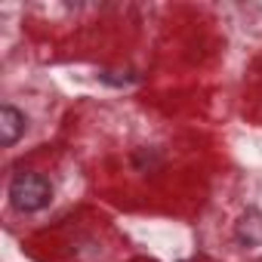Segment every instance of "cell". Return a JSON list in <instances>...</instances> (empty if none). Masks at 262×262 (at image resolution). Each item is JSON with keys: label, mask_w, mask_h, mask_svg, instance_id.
I'll use <instances>...</instances> for the list:
<instances>
[{"label": "cell", "mask_w": 262, "mask_h": 262, "mask_svg": "<svg viewBox=\"0 0 262 262\" xmlns=\"http://www.w3.org/2000/svg\"><path fill=\"white\" fill-rule=\"evenodd\" d=\"M53 201V185L47 176L22 170L10 179V204L19 213H40L43 207H50Z\"/></svg>", "instance_id": "cell-1"}, {"label": "cell", "mask_w": 262, "mask_h": 262, "mask_svg": "<svg viewBox=\"0 0 262 262\" xmlns=\"http://www.w3.org/2000/svg\"><path fill=\"white\" fill-rule=\"evenodd\" d=\"M234 241L241 247H262V210L250 207L237 222H234Z\"/></svg>", "instance_id": "cell-2"}, {"label": "cell", "mask_w": 262, "mask_h": 262, "mask_svg": "<svg viewBox=\"0 0 262 262\" xmlns=\"http://www.w3.org/2000/svg\"><path fill=\"white\" fill-rule=\"evenodd\" d=\"M25 133V114L13 105V102H4L0 108V136H4V148H13Z\"/></svg>", "instance_id": "cell-3"}]
</instances>
